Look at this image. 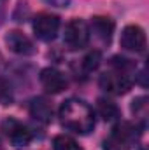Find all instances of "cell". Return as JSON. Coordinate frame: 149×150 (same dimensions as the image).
Segmentation results:
<instances>
[{"label": "cell", "mask_w": 149, "mask_h": 150, "mask_svg": "<svg viewBox=\"0 0 149 150\" xmlns=\"http://www.w3.org/2000/svg\"><path fill=\"white\" fill-rule=\"evenodd\" d=\"M60 120L67 129L77 134H88L95 127V113L91 107L77 98L63 101L60 107Z\"/></svg>", "instance_id": "obj_1"}, {"label": "cell", "mask_w": 149, "mask_h": 150, "mask_svg": "<svg viewBox=\"0 0 149 150\" xmlns=\"http://www.w3.org/2000/svg\"><path fill=\"white\" fill-rule=\"evenodd\" d=\"M63 42L69 49L79 51L84 49L90 42V28L82 19H72L67 23L65 26V33H63Z\"/></svg>", "instance_id": "obj_2"}, {"label": "cell", "mask_w": 149, "mask_h": 150, "mask_svg": "<svg viewBox=\"0 0 149 150\" xmlns=\"http://www.w3.org/2000/svg\"><path fill=\"white\" fill-rule=\"evenodd\" d=\"M2 129L14 149H25L32 142V131L18 119H12V117L5 119L2 124Z\"/></svg>", "instance_id": "obj_3"}, {"label": "cell", "mask_w": 149, "mask_h": 150, "mask_svg": "<svg viewBox=\"0 0 149 150\" xmlns=\"http://www.w3.org/2000/svg\"><path fill=\"white\" fill-rule=\"evenodd\" d=\"M100 87L109 93V94H116V96H121V94H126L132 87V79L130 75L123 74L119 70H111V72H105V74L100 75V80H98Z\"/></svg>", "instance_id": "obj_4"}, {"label": "cell", "mask_w": 149, "mask_h": 150, "mask_svg": "<svg viewBox=\"0 0 149 150\" xmlns=\"http://www.w3.org/2000/svg\"><path fill=\"white\" fill-rule=\"evenodd\" d=\"M119 44L125 51H132V52H144L146 45H148V38L146 32L137 26V25H128L123 28Z\"/></svg>", "instance_id": "obj_5"}, {"label": "cell", "mask_w": 149, "mask_h": 150, "mask_svg": "<svg viewBox=\"0 0 149 150\" xmlns=\"http://www.w3.org/2000/svg\"><path fill=\"white\" fill-rule=\"evenodd\" d=\"M58 30H60V18L54 16V14H39L34 19V32L37 38L44 40V42H51L54 40L58 35Z\"/></svg>", "instance_id": "obj_6"}, {"label": "cell", "mask_w": 149, "mask_h": 150, "mask_svg": "<svg viewBox=\"0 0 149 150\" xmlns=\"http://www.w3.org/2000/svg\"><path fill=\"white\" fill-rule=\"evenodd\" d=\"M140 134H142L140 127L137 124H132V122H126V120L117 122L112 129V140H116L117 143H121L125 147L135 145L140 140Z\"/></svg>", "instance_id": "obj_7"}, {"label": "cell", "mask_w": 149, "mask_h": 150, "mask_svg": "<svg viewBox=\"0 0 149 150\" xmlns=\"http://www.w3.org/2000/svg\"><path fill=\"white\" fill-rule=\"evenodd\" d=\"M40 86L46 93L58 94L67 89V77L56 68H44L40 72Z\"/></svg>", "instance_id": "obj_8"}, {"label": "cell", "mask_w": 149, "mask_h": 150, "mask_svg": "<svg viewBox=\"0 0 149 150\" xmlns=\"http://www.w3.org/2000/svg\"><path fill=\"white\" fill-rule=\"evenodd\" d=\"M5 44H7L9 51H12L14 54H19V56H30L35 52L32 40L18 30H12L5 35Z\"/></svg>", "instance_id": "obj_9"}, {"label": "cell", "mask_w": 149, "mask_h": 150, "mask_svg": "<svg viewBox=\"0 0 149 150\" xmlns=\"http://www.w3.org/2000/svg\"><path fill=\"white\" fill-rule=\"evenodd\" d=\"M91 33L104 44H109L114 33V21L105 16H95L91 19Z\"/></svg>", "instance_id": "obj_10"}, {"label": "cell", "mask_w": 149, "mask_h": 150, "mask_svg": "<svg viewBox=\"0 0 149 150\" xmlns=\"http://www.w3.org/2000/svg\"><path fill=\"white\" fill-rule=\"evenodd\" d=\"M30 115H32L34 119L40 120V122L47 124V122H51V119H53V108H51V105H49L46 100L35 98V100H32V103H30Z\"/></svg>", "instance_id": "obj_11"}, {"label": "cell", "mask_w": 149, "mask_h": 150, "mask_svg": "<svg viewBox=\"0 0 149 150\" xmlns=\"http://www.w3.org/2000/svg\"><path fill=\"white\" fill-rule=\"evenodd\" d=\"M97 112L105 122H112V120H116L119 117L117 105L111 100H107V98H98L97 100Z\"/></svg>", "instance_id": "obj_12"}, {"label": "cell", "mask_w": 149, "mask_h": 150, "mask_svg": "<svg viewBox=\"0 0 149 150\" xmlns=\"http://www.w3.org/2000/svg\"><path fill=\"white\" fill-rule=\"evenodd\" d=\"M53 150H82L74 138L67 134H58L53 140Z\"/></svg>", "instance_id": "obj_13"}, {"label": "cell", "mask_w": 149, "mask_h": 150, "mask_svg": "<svg viewBox=\"0 0 149 150\" xmlns=\"http://www.w3.org/2000/svg\"><path fill=\"white\" fill-rule=\"evenodd\" d=\"M100 61H102L100 52H98V51H91V52L86 54L84 59H82V68H84V72H88V74L95 72V70L100 67Z\"/></svg>", "instance_id": "obj_14"}, {"label": "cell", "mask_w": 149, "mask_h": 150, "mask_svg": "<svg viewBox=\"0 0 149 150\" xmlns=\"http://www.w3.org/2000/svg\"><path fill=\"white\" fill-rule=\"evenodd\" d=\"M11 103H12V89L4 79H0V105H11Z\"/></svg>", "instance_id": "obj_15"}, {"label": "cell", "mask_w": 149, "mask_h": 150, "mask_svg": "<svg viewBox=\"0 0 149 150\" xmlns=\"http://www.w3.org/2000/svg\"><path fill=\"white\" fill-rule=\"evenodd\" d=\"M146 110H148V98L146 96H140L137 100H133L132 103V112L135 113L137 117H146Z\"/></svg>", "instance_id": "obj_16"}, {"label": "cell", "mask_w": 149, "mask_h": 150, "mask_svg": "<svg viewBox=\"0 0 149 150\" xmlns=\"http://www.w3.org/2000/svg\"><path fill=\"white\" fill-rule=\"evenodd\" d=\"M104 150H126V147L117 143L116 140H109V142L104 143Z\"/></svg>", "instance_id": "obj_17"}, {"label": "cell", "mask_w": 149, "mask_h": 150, "mask_svg": "<svg viewBox=\"0 0 149 150\" xmlns=\"http://www.w3.org/2000/svg\"><path fill=\"white\" fill-rule=\"evenodd\" d=\"M44 2L53 7H69L70 5V0H44Z\"/></svg>", "instance_id": "obj_18"}, {"label": "cell", "mask_w": 149, "mask_h": 150, "mask_svg": "<svg viewBox=\"0 0 149 150\" xmlns=\"http://www.w3.org/2000/svg\"><path fill=\"white\" fill-rule=\"evenodd\" d=\"M0 150H4V149H2V145H0Z\"/></svg>", "instance_id": "obj_19"}]
</instances>
